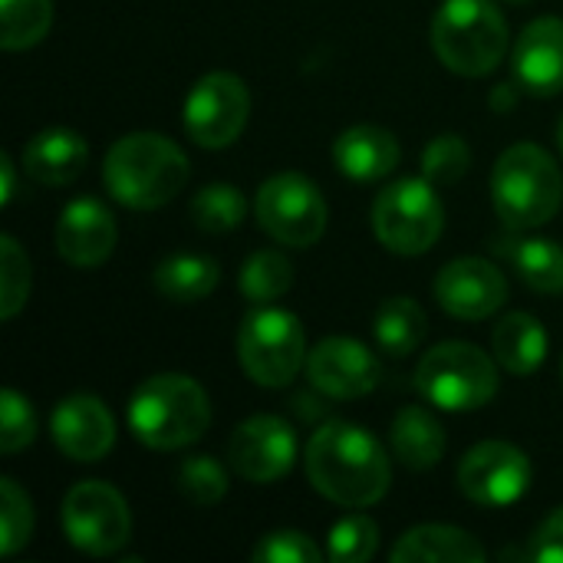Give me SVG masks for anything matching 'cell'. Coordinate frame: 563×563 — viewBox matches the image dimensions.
<instances>
[{"label": "cell", "mask_w": 563, "mask_h": 563, "mask_svg": "<svg viewBox=\"0 0 563 563\" xmlns=\"http://www.w3.org/2000/svg\"><path fill=\"white\" fill-rule=\"evenodd\" d=\"M310 485L333 505L369 508L386 498L393 462L376 435L350 422L320 426L303 452Z\"/></svg>", "instance_id": "1"}, {"label": "cell", "mask_w": 563, "mask_h": 563, "mask_svg": "<svg viewBox=\"0 0 563 563\" xmlns=\"http://www.w3.org/2000/svg\"><path fill=\"white\" fill-rule=\"evenodd\" d=\"M102 181L119 205L152 211L168 205L185 188L188 158L168 135L132 132L106 152Z\"/></svg>", "instance_id": "2"}, {"label": "cell", "mask_w": 563, "mask_h": 563, "mask_svg": "<svg viewBox=\"0 0 563 563\" xmlns=\"http://www.w3.org/2000/svg\"><path fill=\"white\" fill-rule=\"evenodd\" d=\"M135 439L155 452L195 445L211 426V399L198 379L181 373L148 376L129 399Z\"/></svg>", "instance_id": "3"}, {"label": "cell", "mask_w": 563, "mask_h": 563, "mask_svg": "<svg viewBox=\"0 0 563 563\" xmlns=\"http://www.w3.org/2000/svg\"><path fill=\"white\" fill-rule=\"evenodd\" d=\"M492 201L511 231L548 224L563 201V175L554 155L534 142L505 148L492 172Z\"/></svg>", "instance_id": "4"}, {"label": "cell", "mask_w": 563, "mask_h": 563, "mask_svg": "<svg viewBox=\"0 0 563 563\" xmlns=\"http://www.w3.org/2000/svg\"><path fill=\"white\" fill-rule=\"evenodd\" d=\"M432 49L459 76H488L508 49V23L495 0H442Z\"/></svg>", "instance_id": "5"}, {"label": "cell", "mask_w": 563, "mask_h": 563, "mask_svg": "<svg viewBox=\"0 0 563 563\" xmlns=\"http://www.w3.org/2000/svg\"><path fill=\"white\" fill-rule=\"evenodd\" d=\"M238 360L251 383L264 389L290 386L307 369V333L290 310L257 303L238 330Z\"/></svg>", "instance_id": "6"}, {"label": "cell", "mask_w": 563, "mask_h": 563, "mask_svg": "<svg viewBox=\"0 0 563 563\" xmlns=\"http://www.w3.org/2000/svg\"><path fill=\"white\" fill-rule=\"evenodd\" d=\"M416 389L445 412H472L498 396V366L472 343H439L422 356Z\"/></svg>", "instance_id": "7"}, {"label": "cell", "mask_w": 563, "mask_h": 563, "mask_svg": "<svg viewBox=\"0 0 563 563\" xmlns=\"http://www.w3.org/2000/svg\"><path fill=\"white\" fill-rule=\"evenodd\" d=\"M445 228V205L429 178H399L373 201V231L393 254L416 257L435 247Z\"/></svg>", "instance_id": "8"}, {"label": "cell", "mask_w": 563, "mask_h": 563, "mask_svg": "<svg viewBox=\"0 0 563 563\" xmlns=\"http://www.w3.org/2000/svg\"><path fill=\"white\" fill-rule=\"evenodd\" d=\"M254 214L264 234L284 247H310L327 231V201L300 172H280L257 188Z\"/></svg>", "instance_id": "9"}, {"label": "cell", "mask_w": 563, "mask_h": 563, "mask_svg": "<svg viewBox=\"0 0 563 563\" xmlns=\"http://www.w3.org/2000/svg\"><path fill=\"white\" fill-rule=\"evenodd\" d=\"M63 531L89 558H109L132 538V511L106 482H79L63 498Z\"/></svg>", "instance_id": "10"}, {"label": "cell", "mask_w": 563, "mask_h": 563, "mask_svg": "<svg viewBox=\"0 0 563 563\" xmlns=\"http://www.w3.org/2000/svg\"><path fill=\"white\" fill-rule=\"evenodd\" d=\"M251 115V92L234 73L201 76L181 109V122L191 142L201 148H228L238 142Z\"/></svg>", "instance_id": "11"}, {"label": "cell", "mask_w": 563, "mask_h": 563, "mask_svg": "<svg viewBox=\"0 0 563 563\" xmlns=\"http://www.w3.org/2000/svg\"><path fill=\"white\" fill-rule=\"evenodd\" d=\"M459 488L482 508H508L531 488V462L511 442H482L459 465Z\"/></svg>", "instance_id": "12"}, {"label": "cell", "mask_w": 563, "mask_h": 563, "mask_svg": "<svg viewBox=\"0 0 563 563\" xmlns=\"http://www.w3.org/2000/svg\"><path fill=\"white\" fill-rule=\"evenodd\" d=\"M231 468L254 485L280 482L297 462V435L277 416H251L228 442Z\"/></svg>", "instance_id": "13"}, {"label": "cell", "mask_w": 563, "mask_h": 563, "mask_svg": "<svg viewBox=\"0 0 563 563\" xmlns=\"http://www.w3.org/2000/svg\"><path fill=\"white\" fill-rule=\"evenodd\" d=\"M307 379L330 399L369 396L383 379V363L350 336H327L307 353Z\"/></svg>", "instance_id": "14"}, {"label": "cell", "mask_w": 563, "mask_h": 563, "mask_svg": "<svg viewBox=\"0 0 563 563\" xmlns=\"http://www.w3.org/2000/svg\"><path fill=\"white\" fill-rule=\"evenodd\" d=\"M435 300L459 320H488L508 300V280L485 257H459L439 271Z\"/></svg>", "instance_id": "15"}, {"label": "cell", "mask_w": 563, "mask_h": 563, "mask_svg": "<svg viewBox=\"0 0 563 563\" xmlns=\"http://www.w3.org/2000/svg\"><path fill=\"white\" fill-rule=\"evenodd\" d=\"M49 435L69 462L92 465L106 459L115 445V422L102 399L76 393L66 396L49 416Z\"/></svg>", "instance_id": "16"}, {"label": "cell", "mask_w": 563, "mask_h": 563, "mask_svg": "<svg viewBox=\"0 0 563 563\" xmlns=\"http://www.w3.org/2000/svg\"><path fill=\"white\" fill-rule=\"evenodd\" d=\"M115 218L96 198H76L56 221V251L73 267H99L115 251Z\"/></svg>", "instance_id": "17"}, {"label": "cell", "mask_w": 563, "mask_h": 563, "mask_svg": "<svg viewBox=\"0 0 563 563\" xmlns=\"http://www.w3.org/2000/svg\"><path fill=\"white\" fill-rule=\"evenodd\" d=\"M515 79L534 96H558L563 89V20L538 16L515 43Z\"/></svg>", "instance_id": "18"}, {"label": "cell", "mask_w": 563, "mask_h": 563, "mask_svg": "<svg viewBox=\"0 0 563 563\" xmlns=\"http://www.w3.org/2000/svg\"><path fill=\"white\" fill-rule=\"evenodd\" d=\"M89 145L73 129H43L23 148V172L40 185H69L82 175Z\"/></svg>", "instance_id": "19"}, {"label": "cell", "mask_w": 563, "mask_h": 563, "mask_svg": "<svg viewBox=\"0 0 563 563\" xmlns=\"http://www.w3.org/2000/svg\"><path fill=\"white\" fill-rule=\"evenodd\" d=\"M333 162L353 181L386 178L399 165V139L383 125H353L333 142Z\"/></svg>", "instance_id": "20"}, {"label": "cell", "mask_w": 563, "mask_h": 563, "mask_svg": "<svg viewBox=\"0 0 563 563\" xmlns=\"http://www.w3.org/2000/svg\"><path fill=\"white\" fill-rule=\"evenodd\" d=\"M393 563H485L488 551L478 538L452 525H422L399 538L389 554Z\"/></svg>", "instance_id": "21"}, {"label": "cell", "mask_w": 563, "mask_h": 563, "mask_svg": "<svg viewBox=\"0 0 563 563\" xmlns=\"http://www.w3.org/2000/svg\"><path fill=\"white\" fill-rule=\"evenodd\" d=\"M393 452L399 465L412 472H429L445 455V429L426 406H406L393 419Z\"/></svg>", "instance_id": "22"}, {"label": "cell", "mask_w": 563, "mask_h": 563, "mask_svg": "<svg viewBox=\"0 0 563 563\" xmlns=\"http://www.w3.org/2000/svg\"><path fill=\"white\" fill-rule=\"evenodd\" d=\"M492 350L508 373L531 376L548 360V330L531 313H508L492 333Z\"/></svg>", "instance_id": "23"}, {"label": "cell", "mask_w": 563, "mask_h": 563, "mask_svg": "<svg viewBox=\"0 0 563 563\" xmlns=\"http://www.w3.org/2000/svg\"><path fill=\"white\" fill-rule=\"evenodd\" d=\"M498 251L511 261L518 277L538 294H563V244L548 238H511Z\"/></svg>", "instance_id": "24"}, {"label": "cell", "mask_w": 563, "mask_h": 563, "mask_svg": "<svg viewBox=\"0 0 563 563\" xmlns=\"http://www.w3.org/2000/svg\"><path fill=\"white\" fill-rule=\"evenodd\" d=\"M221 280V267L201 254H168L155 267V290L172 303L205 300Z\"/></svg>", "instance_id": "25"}, {"label": "cell", "mask_w": 563, "mask_h": 563, "mask_svg": "<svg viewBox=\"0 0 563 563\" xmlns=\"http://www.w3.org/2000/svg\"><path fill=\"white\" fill-rule=\"evenodd\" d=\"M373 333L389 356H409L426 336V310L412 297H389L376 307Z\"/></svg>", "instance_id": "26"}, {"label": "cell", "mask_w": 563, "mask_h": 563, "mask_svg": "<svg viewBox=\"0 0 563 563\" xmlns=\"http://www.w3.org/2000/svg\"><path fill=\"white\" fill-rule=\"evenodd\" d=\"M53 26V0H0V46L7 53L36 46Z\"/></svg>", "instance_id": "27"}, {"label": "cell", "mask_w": 563, "mask_h": 563, "mask_svg": "<svg viewBox=\"0 0 563 563\" xmlns=\"http://www.w3.org/2000/svg\"><path fill=\"white\" fill-rule=\"evenodd\" d=\"M241 294L251 300V303H271V300H280L290 287H294V264L287 254L267 247V251H257L244 261L241 267Z\"/></svg>", "instance_id": "28"}, {"label": "cell", "mask_w": 563, "mask_h": 563, "mask_svg": "<svg viewBox=\"0 0 563 563\" xmlns=\"http://www.w3.org/2000/svg\"><path fill=\"white\" fill-rule=\"evenodd\" d=\"M247 214L244 195L234 185H205L195 198H191V221L198 231L205 234H224L241 228Z\"/></svg>", "instance_id": "29"}, {"label": "cell", "mask_w": 563, "mask_h": 563, "mask_svg": "<svg viewBox=\"0 0 563 563\" xmlns=\"http://www.w3.org/2000/svg\"><path fill=\"white\" fill-rule=\"evenodd\" d=\"M175 482H178V492L191 505H198V508H211V505H218L228 495V472L211 455H191V459H185L178 465Z\"/></svg>", "instance_id": "30"}, {"label": "cell", "mask_w": 563, "mask_h": 563, "mask_svg": "<svg viewBox=\"0 0 563 563\" xmlns=\"http://www.w3.org/2000/svg\"><path fill=\"white\" fill-rule=\"evenodd\" d=\"M33 534V505L30 495L13 482H0V554L13 558L20 548H26Z\"/></svg>", "instance_id": "31"}, {"label": "cell", "mask_w": 563, "mask_h": 563, "mask_svg": "<svg viewBox=\"0 0 563 563\" xmlns=\"http://www.w3.org/2000/svg\"><path fill=\"white\" fill-rule=\"evenodd\" d=\"M379 548V528L369 515H350L333 525L327 554L333 563H366Z\"/></svg>", "instance_id": "32"}, {"label": "cell", "mask_w": 563, "mask_h": 563, "mask_svg": "<svg viewBox=\"0 0 563 563\" xmlns=\"http://www.w3.org/2000/svg\"><path fill=\"white\" fill-rule=\"evenodd\" d=\"M30 297V261L16 238H0V317L13 320Z\"/></svg>", "instance_id": "33"}, {"label": "cell", "mask_w": 563, "mask_h": 563, "mask_svg": "<svg viewBox=\"0 0 563 563\" xmlns=\"http://www.w3.org/2000/svg\"><path fill=\"white\" fill-rule=\"evenodd\" d=\"M472 162V148L462 135H435L426 152H422V178H429L435 188L439 185H455L459 178H465Z\"/></svg>", "instance_id": "34"}, {"label": "cell", "mask_w": 563, "mask_h": 563, "mask_svg": "<svg viewBox=\"0 0 563 563\" xmlns=\"http://www.w3.org/2000/svg\"><path fill=\"white\" fill-rule=\"evenodd\" d=\"M36 439V412L16 389L0 393V452L16 455Z\"/></svg>", "instance_id": "35"}, {"label": "cell", "mask_w": 563, "mask_h": 563, "mask_svg": "<svg viewBox=\"0 0 563 563\" xmlns=\"http://www.w3.org/2000/svg\"><path fill=\"white\" fill-rule=\"evenodd\" d=\"M257 563H320V548L303 531H274L264 534L251 554Z\"/></svg>", "instance_id": "36"}, {"label": "cell", "mask_w": 563, "mask_h": 563, "mask_svg": "<svg viewBox=\"0 0 563 563\" xmlns=\"http://www.w3.org/2000/svg\"><path fill=\"white\" fill-rule=\"evenodd\" d=\"M525 558L534 563H563V505L534 531L531 544L525 548Z\"/></svg>", "instance_id": "37"}, {"label": "cell", "mask_w": 563, "mask_h": 563, "mask_svg": "<svg viewBox=\"0 0 563 563\" xmlns=\"http://www.w3.org/2000/svg\"><path fill=\"white\" fill-rule=\"evenodd\" d=\"M0 205L7 208L10 201H13V195H16V175H13V162H10V155H0Z\"/></svg>", "instance_id": "38"}, {"label": "cell", "mask_w": 563, "mask_h": 563, "mask_svg": "<svg viewBox=\"0 0 563 563\" xmlns=\"http://www.w3.org/2000/svg\"><path fill=\"white\" fill-rule=\"evenodd\" d=\"M492 106H495V109H511V106H515L511 86H498V92L492 96Z\"/></svg>", "instance_id": "39"}, {"label": "cell", "mask_w": 563, "mask_h": 563, "mask_svg": "<svg viewBox=\"0 0 563 563\" xmlns=\"http://www.w3.org/2000/svg\"><path fill=\"white\" fill-rule=\"evenodd\" d=\"M558 145H561V152H563V115H561V122H558Z\"/></svg>", "instance_id": "40"}, {"label": "cell", "mask_w": 563, "mask_h": 563, "mask_svg": "<svg viewBox=\"0 0 563 563\" xmlns=\"http://www.w3.org/2000/svg\"><path fill=\"white\" fill-rule=\"evenodd\" d=\"M508 3H531V0H508Z\"/></svg>", "instance_id": "41"}]
</instances>
